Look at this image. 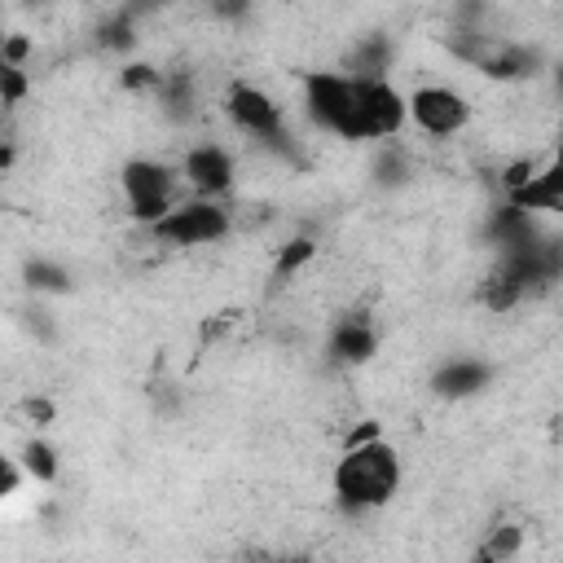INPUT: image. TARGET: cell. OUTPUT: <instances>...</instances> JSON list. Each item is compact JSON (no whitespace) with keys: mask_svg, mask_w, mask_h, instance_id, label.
<instances>
[{"mask_svg":"<svg viewBox=\"0 0 563 563\" xmlns=\"http://www.w3.org/2000/svg\"><path fill=\"white\" fill-rule=\"evenodd\" d=\"M400 488V457L387 440L369 435L347 444V453L334 466V493L347 510H378Z\"/></svg>","mask_w":563,"mask_h":563,"instance_id":"cell-1","label":"cell"},{"mask_svg":"<svg viewBox=\"0 0 563 563\" xmlns=\"http://www.w3.org/2000/svg\"><path fill=\"white\" fill-rule=\"evenodd\" d=\"M303 106L308 119L343 141H361V119H356V79L334 75V70H312L303 79Z\"/></svg>","mask_w":563,"mask_h":563,"instance_id":"cell-2","label":"cell"},{"mask_svg":"<svg viewBox=\"0 0 563 563\" xmlns=\"http://www.w3.org/2000/svg\"><path fill=\"white\" fill-rule=\"evenodd\" d=\"M123 198H128V211L132 220H141L145 229L158 224L172 207H176V172L158 158H132L123 163Z\"/></svg>","mask_w":563,"mask_h":563,"instance_id":"cell-3","label":"cell"},{"mask_svg":"<svg viewBox=\"0 0 563 563\" xmlns=\"http://www.w3.org/2000/svg\"><path fill=\"white\" fill-rule=\"evenodd\" d=\"M150 233L163 246H207V242H220L229 233V211L216 198L176 202L158 224H150Z\"/></svg>","mask_w":563,"mask_h":563,"instance_id":"cell-4","label":"cell"},{"mask_svg":"<svg viewBox=\"0 0 563 563\" xmlns=\"http://www.w3.org/2000/svg\"><path fill=\"white\" fill-rule=\"evenodd\" d=\"M356 119H361V141L396 136L409 119V97H400L387 79H356Z\"/></svg>","mask_w":563,"mask_h":563,"instance_id":"cell-5","label":"cell"},{"mask_svg":"<svg viewBox=\"0 0 563 563\" xmlns=\"http://www.w3.org/2000/svg\"><path fill=\"white\" fill-rule=\"evenodd\" d=\"M409 119L431 132V136H453L471 123V106L462 92L453 88H440V84H427V88H413L409 92Z\"/></svg>","mask_w":563,"mask_h":563,"instance_id":"cell-6","label":"cell"},{"mask_svg":"<svg viewBox=\"0 0 563 563\" xmlns=\"http://www.w3.org/2000/svg\"><path fill=\"white\" fill-rule=\"evenodd\" d=\"M229 119L238 132H251L260 141H286V128H282V106L255 88V84H233L229 88V101H224Z\"/></svg>","mask_w":563,"mask_h":563,"instance_id":"cell-7","label":"cell"},{"mask_svg":"<svg viewBox=\"0 0 563 563\" xmlns=\"http://www.w3.org/2000/svg\"><path fill=\"white\" fill-rule=\"evenodd\" d=\"M506 202L528 216H563V145L519 189H506Z\"/></svg>","mask_w":563,"mask_h":563,"instance_id":"cell-8","label":"cell"},{"mask_svg":"<svg viewBox=\"0 0 563 563\" xmlns=\"http://www.w3.org/2000/svg\"><path fill=\"white\" fill-rule=\"evenodd\" d=\"M180 176L189 180V189L198 198H220V194L233 189V158H229L224 145H198V150L185 154Z\"/></svg>","mask_w":563,"mask_h":563,"instance_id":"cell-9","label":"cell"},{"mask_svg":"<svg viewBox=\"0 0 563 563\" xmlns=\"http://www.w3.org/2000/svg\"><path fill=\"white\" fill-rule=\"evenodd\" d=\"M493 378V369L484 361H471V356H457V361H444L435 374H431V391L444 396V400H462V396H475L484 391Z\"/></svg>","mask_w":563,"mask_h":563,"instance_id":"cell-10","label":"cell"},{"mask_svg":"<svg viewBox=\"0 0 563 563\" xmlns=\"http://www.w3.org/2000/svg\"><path fill=\"white\" fill-rule=\"evenodd\" d=\"M378 347V334L365 325V317H343L330 334V356L343 361V365H356V361H369Z\"/></svg>","mask_w":563,"mask_h":563,"instance_id":"cell-11","label":"cell"},{"mask_svg":"<svg viewBox=\"0 0 563 563\" xmlns=\"http://www.w3.org/2000/svg\"><path fill=\"white\" fill-rule=\"evenodd\" d=\"M22 466H26V475L35 479V484H53L57 479V449L48 444V440H26L22 444Z\"/></svg>","mask_w":563,"mask_h":563,"instance_id":"cell-12","label":"cell"},{"mask_svg":"<svg viewBox=\"0 0 563 563\" xmlns=\"http://www.w3.org/2000/svg\"><path fill=\"white\" fill-rule=\"evenodd\" d=\"M26 286H31V290H70V273H66L62 264L31 260V264H26Z\"/></svg>","mask_w":563,"mask_h":563,"instance_id":"cell-13","label":"cell"},{"mask_svg":"<svg viewBox=\"0 0 563 563\" xmlns=\"http://www.w3.org/2000/svg\"><path fill=\"white\" fill-rule=\"evenodd\" d=\"M519 545H523V528H515V523H501V528H493V537L479 545V559H510V554H519Z\"/></svg>","mask_w":563,"mask_h":563,"instance_id":"cell-14","label":"cell"},{"mask_svg":"<svg viewBox=\"0 0 563 563\" xmlns=\"http://www.w3.org/2000/svg\"><path fill=\"white\" fill-rule=\"evenodd\" d=\"M312 255H317V246H312L308 238H295V242H290V246H286V251L277 255L273 273H277V277H290V273H295V268H303V264H308Z\"/></svg>","mask_w":563,"mask_h":563,"instance_id":"cell-15","label":"cell"},{"mask_svg":"<svg viewBox=\"0 0 563 563\" xmlns=\"http://www.w3.org/2000/svg\"><path fill=\"white\" fill-rule=\"evenodd\" d=\"M101 44H106V48H128V44H132V13L110 18V22L101 26Z\"/></svg>","mask_w":563,"mask_h":563,"instance_id":"cell-16","label":"cell"},{"mask_svg":"<svg viewBox=\"0 0 563 563\" xmlns=\"http://www.w3.org/2000/svg\"><path fill=\"white\" fill-rule=\"evenodd\" d=\"M167 84V110L172 114H189V75H172V79H163Z\"/></svg>","mask_w":563,"mask_h":563,"instance_id":"cell-17","label":"cell"},{"mask_svg":"<svg viewBox=\"0 0 563 563\" xmlns=\"http://www.w3.org/2000/svg\"><path fill=\"white\" fill-rule=\"evenodd\" d=\"M158 84H163V75L154 66H145V62L123 66V88H158Z\"/></svg>","mask_w":563,"mask_h":563,"instance_id":"cell-18","label":"cell"},{"mask_svg":"<svg viewBox=\"0 0 563 563\" xmlns=\"http://www.w3.org/2000/svg\"><path fill=\"white\" fill-rule=\"evenodd\" d=\"M0 88H4V106H18V101L26 97V75H22V66H4V70H0Z\"/></svg>","mask_w":563,"mask_h":563,"instance_id":"cell-19","label":"cell"},{"mask_svg":"<svg viewBox=\"0 0 563 563\" xmlns=\"http://www.w3.org/2000/svg\"><path fill=\"white\" fill-rule=\"evenodd\" d=\"M22 457H4L0 462V497H13L18 493V484H22Z\"/></svg>","mask_w":563,"mask_h":563,"instance_id":"cell-20","label":"cell"},{"mask_svg":"<svg viewBox=\"0 0 563 563\" xmlns=\"http://www.w3.org/2000/svg\"><path fill=\"white\" fill-rule=\"evenodd\" d=\"M532 172H537V163H532V158H519V163H510V167H506V176H501V189H519V185H523Z\"/></svg>","mask_w":563,"mask_h":563,"instance_id":"cell-21","label":"cell"},{"mask_svg":"<svg viewBox=\"0 0 563 563\" xmlns=\"http://www.w3.org/2000/svg\"><path fill=\"white\" fill-rule=\"evenodd\" d=\"M26 53H31V40H22V35H9L4 40V66H18Z\"/></svg>","mask_w":563,"mask_h":563,"instance_id":"cell-22","label":"cell"},{"mask_svg":"<svg viewBox=\"0 0 563 563\" xmlns=\"http://www.w3.org/2000/svg\"><path fill=\"white\" fill-rule=\"evenodd\" d=\"M22 409H26V418H31V422H40V427H44V422H53V405H48L44 396H31Z\"/></svg>","mask_w":563,"mask_h":563,"instance_id":"cell-23","label":"cell"},{"mask_svg":"<svg viewBox=\"0 0 563 563\" xmlns=\"http://www.w3.org/2000/svg\"><path fill=\"white\" fill-rule=\"evenodd\" d=\"M251 9V0H211V13L216 18H242Z\"/></svg>","mask_w":563,"mask_h":563,"instance_id":"cell-24","label":"cell"},{"mask_svg":"<svg viewBox=\"0 0 563 563\" xmlns=\"http://www.w3.org/2000/svg\"><path fill=\"white\" fill-rule=\"evenodd\" d=\"M554 79H559V92H563V66H559V75H554Z\"/></svg>","mask_w":563,"mask_h":563,"instance_id":"cell-25","label":"cell"},{"mask_svg":"<svg viewBox=\"0 0 563 563\" xmlns=\"http://www.w3.org/2000/svg\"><path fill=\"white\" fill-rule=\"evenodd\" d=\"M150 4H167V0H150Z\"/></svg>","mask_w":563,"mask_h":563,"instance_id":"cell-26","label":"cell"}]
</instances>
